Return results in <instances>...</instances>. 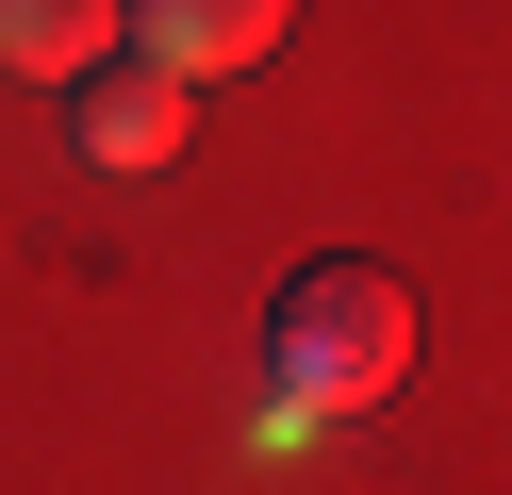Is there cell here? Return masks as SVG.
<instances>
[{
	"label": "cell",
	"mask_w": 512,
	"mask_h": 495,
	"mask_svg": "<svg viewBox=\"0 0 512 495\" xmlns=\"http://www.w3.org/2000/svg\"><path fill=\"white\" fill-rule=\"evenodd\" d=\"M265 363H281V413H364V396L413 380V281L397 264H298L265 297Z\"/></svg>",
	"instance_id": "obj_1"
},
{
	"label": "cell",
	"mask_w": 512,
	"mask_h": 495,
	"mask_svg": "<svg viewBox=\"0 0 512 495\" xmlns=\"http://www.w3.org/2000/svg\"><path fill=\"white\" fill-rule=\"evenodd\" d=\"M281 17L298 0H116V50L166 66V83H232V66L281 50Z\"/></svg>",
	"instance_id": "obj_2"
},
{
	"label": "cell",
	"mask_w": 512,
	"mask_h": 495,
	"mask_svg": "<svg viewBox=\"0 0 512 495\" xmlns=\"http://www.w3.org/2000/svg\"><path fill=\"white\" fill-rule=\"evenodd\" d=\"M182 116H199V99H182L166 66H83L67 149H83V165H166V149H182Z\"/></svg>",
	"instance_id": "obj_3"
},
{
	"label": "cell",
	"mask_w": 512,
	"mask_h": 495,
	"mask_svg": "<svg viewBox=\"0 0 512 495\" xmlns=\"http://www.w3.org/2000/svg\"><path fill=\"white\" fill-rule=\"evenodd\" d=\"M0 66H17V83H83V66H116V0H0Z\"/></svg>",
	"instance_id": "obj_4"
}]
</instances>
